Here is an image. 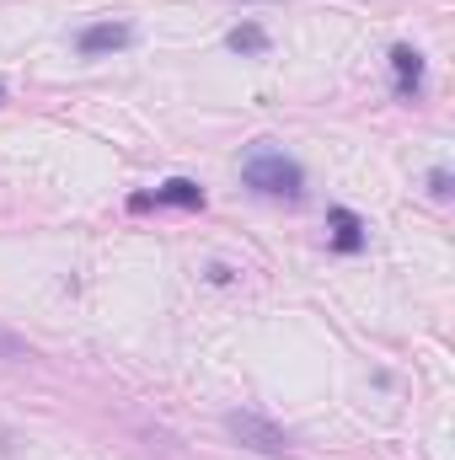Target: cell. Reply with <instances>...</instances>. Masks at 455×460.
<instances>
[{"label": "cell", "mask_w": 455, "mask_h": 460, "mask_svg": "<svg viewBox=\"0 0 455 460\" xmlns=\"http://www.w3.org/2000/svg\"><path fill=\"white\" fill-rule=\"evenodd\" d=\"M391 70H397V97L413 102V97L424 92V54H418L413 43H397V49H391Z\"/></svg>", "instance_id": "4"}, {"label": "cell", "mask_w": 455, "mask_h": 460, "mask_svg": "<svg viewBox=\"0 0 455 460\" xmlns=\"http://www.w3.org/2000/svg\"><path fill=\"white\" fill-rule=\"evenodd\" d=\"M226 429H230V439H241V445L257 450V456H290V450H295V439H290L279 423L257 418V412H230Z\"/></svg>", "instance_id": "2"}, {"label": "cell", "mask_w": 455, "mask_h": 460, "mask_svg": "<svg viewBox=\"0 0 455 460\" xmlns=\"http://www.w3.org/2000/svg\"><path fill=\"white\" fill-rule=\"evenodd\" d=\"M429 193H434V199H451V172H445V166L429 172Z\"/></svg>", "instance_id": "9"}, {"label": "cell", "mask_w": 455, "mask_h": 460, "mask_svg": "<svg viewBox=\"0 0 455 460\" xmlns=\"http://www.w3.org/2000/svg\"><path fill=\"white\" fill-rule=\"evenodd\" d=\"M129 43H134V27H129V22H92V27H81V38H76L81 54H113V49H129Z\"/></svg>", "instance_id": "3"}, {"label": "cell", "mask_w": 455, "mask_h": 460, "mask_svg": "<svg viewBox=\"0 0 455 460\" xmlns=\"http://www.w3.org/2000/svg\"><path fill=\"white\" fill-rule=\"evenodd\" d=\"M0 97H5V86H0Z\"/></svg>", "instance_id": "10"}, {"label": "cell", "mask_w": 455, "mask_h": 460, "mask_svg": "<svg viewBox=\"0 0 455 460\" xmlns=\"http://www.w3.org/2000/svg\"><path fill=\"white\" fill-rule=\"evenodd\" d=\"M150 204H177V209H204V188H199V182H188V177H172V182H161L156 193H139V199H134V209H150Z\"/></svg>", "instance_id": "5"}, {"label": "cell", "mask_w": 455, "mask_h": 460, "mask_svg": "<svg viewBox=\"0 0 455 460\" xmlns=\"http://www.w3.org/2000/svg\"><path fill=\"white\" fill-rule=\"evenodd\" d=\"M0 358H27V343H22L11 327H0Z\"/></svg>", "instance_id": "8"}, {"label": "cell", "mask_w": 455, "mask_h": 460, "mask_svg": "<svg viewBox=\"0 0 455 460\" xmlns=\"http://www.w3.org/2000/svg\"><path fill=\"white\" fill-rule=\"evenodd\" d=\"M327 230H333V246L348 252V257L364 252V241H370V235H364V220H359L353 209H333V215H327Z\"/></svg>", "instance_id": "6"}, {"label": "cell", "mask_w": 455, "mask_h": 460, "mask_svg": "<svg viewBox=\"0 0 455 460\" xmlns=\"http://www.w3.org/2000/svg\"><path fill=\"white\" fill-rule=\"evenodd\" d=\"M241 182H246L252 193H263V199H300L306 172H300V161H290L284 150L257 145V150L241 161Z\"/></svg>", "instance_id": "1"}, {"label": "cell", "mask_w": 455, "mask_h": 460, "mask_svg": "<svg viewBox=\"0 0 455 460\" xmlns=\"http://www.w3.org/2000/svg\"><path fill=\"white\" fill-rule=\"evenodd\" d=\"M226 43H230V49H236V54H263V49H268V32L246 22V27H236V32H230Z\"/></svg>", "instance_id": "7"}]
</instances>
